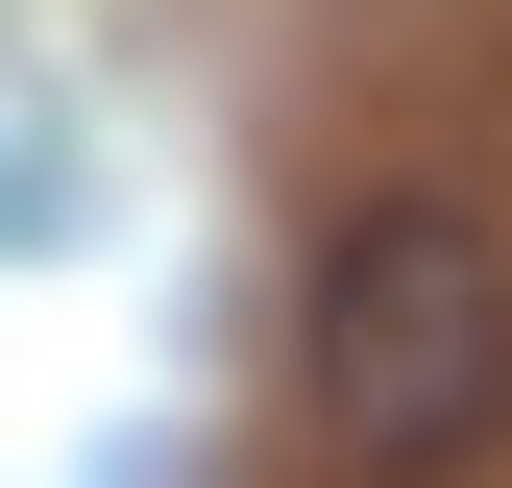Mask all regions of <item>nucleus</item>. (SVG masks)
<instances>
[{
    "instance_id": "1",
    "label": "nucleus",
    "mask_w": 512,
    "mask_h": 488,
    "mask_svg": "<svg viewBox=\"0 0 512 488\" xmlns=\"http://www.w3.org/2000/svg\"><path fill=\"white\" fill-rule=\"evenodd\" d=\"M317 440L366 488H439L512 440V244L464 196H366L317 244Z\"/></svg>"
}]
</instances>
